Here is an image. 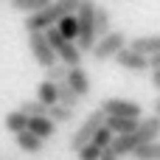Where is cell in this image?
I'll use <instances>...</instances> for the list:
<instances>
[{
    "instance_id": "3957f363",
    "label": "cell",
    "mask_w": 160,
    "mask_h": 160,
    "mask_svg": "<svg viewBox=\"0 0 160 160\" xmlns=\"http://www.w3.org/2000/svg\"><path fill=\"white\" fill-rule=\"evenodd\" d=\"M93 11H96V3H90V0H79V8H76V28H79V34H76V48L84 53V51H90L93 45H96V31H93Z\"/></svg>"
},
{
    "instance_id": "ffe728a7",
    "label": "cell",
    "mask_w": 160,
    "mask_h": 160,
    "mask_svg": "<svg viewBox=\"0 0 160 160\" xmlns=\"http://www.w3.org/2000/svg\"><path fill=\"white\" fill-rule=\"evenodd\" d=\"M17 112H22L25 118H45V107L39 104V101H22L20 107H17Z\"/></svg>"
},
{
    "instance_id": "5bb4252c",
    "label": "cell",
    "mask_w": 160,
    "mask_h": 160,
    "mask_svg": "<svg viewBox=\"0 0 160 160\" xmlns=\"http://www.w3.org/2000/svg\"><path fill=\"white\" fill-rule=\"evenodd\" d=\"M14 143H17V149H22V152H28V155H39V152H42V141L34 138L31 132H20V135H14Z\"/></svg>"
},
{
    "instance_id": "277c9868",
    "label": "cell",
    "mask_w": 160,
    "mask_h": 160,
    "mask_svg": "<svg viewBox=\"0 0 160 160\" xmlns=\"http://www.w3.org/2000/svg\"><path fill=\"white\" fill-rule=\"evenodd\" d=\"M124 48H127V34L124 31H110L107 37L96 39V45L90 48V53H93L96 62H107V59H115V53L124 51Z\"/></svg>"
},
{
    "instance_id": "5b68a950",
    "label": "cell",
    "mask_w": 160,
    "mask_h": 160,
    "mask_svg": "<svg viewBox=\"0 0 160 160\" xmlns=\"http://www.w3.org/2000/svg\"><path fill=\"white\" fill-rule=\"evenodd\" d=\"M98 110L104 112V118H132V121H141V112H143L141 104L127 98H104Z\"/></svg>"
},
{
    "instance_id": "7a4b0ae2",
    "label": "cell",
    "mask_w": 160,
    "mask_h": 160,
    "mask_svg": "<svg viewBox=\"0 0 160 160\" xmlns=\"http://www.w3.org/2000/svg\"><path fill=\"white\" fill-rule=\"evenodd\" d=\"M76 8H79V0H53V3H48L42 11H37V14H31V17H25V31L28 34H45L48 28H53L62 17H68V14H76Z\"/></svg>"
},
{
    "instance_id": "7402d4cb",
    "label": "cell",
    "mask_w": 160,
    "mask_h": 160,
    "mask_svg": "<svg viewBox=\"0 0 160 160\" xmlns=\"http://www.w3.org/2000/svg\"><path fill=\"white\" fill-rule=\"evenodd\" d=\"M65 76H68V68H62L59 62H56V65H51V68H45V82H51V84L65 82Z\"/></svg>"
},
{
    "instance_id": "d4e9b609",
    "label": "cell",
    "mask_w": 160,
    "mask_h": 160,
    "mask_svg": "<svg viewBox=\"0 0 160 160\" xmlns=\"http://www.w3.org/2000/svg\"><path fill=\"white\" fill-rule=\"evenodd\" d=\"M152 84L160 87V70H152Z\"/></svg>"
},
{
    "instance_id": "9c48e42d",
    "label": "cell",
    "mask_w": 160,
    "mask_h": 160,
    "mask_svg": "<svg viewBox=\"0 0 160 160\" xmlns=\"http://www.w3.org/2000/svg\"><path fill=\"white\" fill-rule=\"evenodd\" d=\"M127 48H129V51H135L138 56L149 59V56L160 53V37H158V34H149V37H135L132 42H127Z\"/></svg>"
},
{
    "instance_id": "d6986e66",
    "label": "cell",
    "mask_w": 160,
    "mask_h": 160,
    "mask_svg": "<svg viewBox=\"0 0 160 160\" xmlns=\"http://www.w3.org/2000/svg\"><path fill=\"white\" fill-rule=\"evenodd\" d=\"M132 158H135V160H160L158 141H155V143H143V146H138V149L132 152Z\"/></svg>"
},
{
    "instance_id": "52a82bcc",
    "label": "cell",
    "mask_w": 160,
    "mask_h": 160,
    "mask_svg": "<svg viewBox=\"0 0 160 160\" xmlns=\"http://www.w3.org/2000/svg\"><path fill=\"white\" fill-rule=\"evenodd\" d=\"M28 48H31V56L37 59V65L45 70L51 65H56V56L51 51V45L45 42V34H28Z\"/></svg>"
},
{
    "instance_id": "603a6c76",
    "label": "cell",
    "mask_w": 160,
    "mask_h": 160,
    "mask_svg": "<svg viewBox=\"0 0 160 160\" xmlns=\"http://www.w3.org/2000/svg\"><path fill=\"white\" fill-rule=\"evenodd\" d=\"M98 155H101V152H98L93 143H87V146H82V149L76 152V158H79V160H98Z\"/></svg>"
},
{
    "instance_id": "ac0fdd59",
    "label": "cell",
    "mask_w": 160,
    "mask_h": 160,
    "mask_svg": "<svg viewBox=\"0 0 160 160\" xmlns=\"http://www.w3.org/2000/svg\"><path fill=\"white\" fill-rule=\"evenodd\" d=\"M25 127H28V118L22 115V112H8L6 115V129L11 132V135H20V132H25Z\"/></svg>"
},
{
    "instance_id": "cb8c5ba5",
    "label": "cell",
    "mask_w": 160,
    "mask_h": 160,
    "mask_svg": "<svg viewBox=\"0 0 160 160\" xmlns=\"http://www.w3.org/2000/svg\"><path fill=\"white\" fill-rule=\"evenodd\" d=\"M98 160H118V158H115V155H112V152H110V149H104V152H101V155H98Z\"/></svg>"
},
{
    "instance_id": "ba28073f",
    "label": "cell",
    "mask_w": 160,
    "mask_h": 160,
    "mask_svg": "<svg viewBox=\"0 0 160 160\" xmlns=\"http://www.w3.org/2000/svg\"><path fill=\"white\" fill-rule=\"evenodd\" d=\"M65 84L70 87V93H73L79 101L90 96V79H87L84 68H70V70H68V76H65Z\"/></svg>"
},
{
    "instance_id": "9a60e30c",
    "label": "cell",
    "mask_w": 160,
    "mask_h": 160,
    "mask_svg": "<svg viewBox=\"0 0 160 160\" xmlns=\"http://www.w3.org/2000/svg\"><path fill=\"white\" fill-rule=\"evenodd\" d=\"M34 101H39L45 110H48V107H53V104H56V87H53L51 82H45V79H42V82L37 84V98H34Z\"/></svg>"
},
{
    "instance_id": "4fadbf2b",
    "label": "cell",
    "mask_w": 160,
    "mask_h": 160,
    "mask_svg": "<svg viewBox=\"0 0 160 160\" xmlns=\"http://www.w3.org/2000/svg\"><path fill=\"white\" fill-rule=\"evenodd\" d=\"M104 127L112 132V138H124V135L135 132L138 121H132V118H104Z\"/></svg>"
},
{
    "instance_id": "30bf717a",
    "label": "cell",
    "mask_w": 160,
    "mask_h": 160,
    "mask_svg": "<svg viewBox=\"0 0 160 160\" xmlns=\"http://www.w3.org/2000/svg\"><path fill=\"white\" fill-rule=\"evenodd\" d=\"M115 62H118L124 70H129V73H143V70H146V59H143V56H138V53H135V51H129V48L118 51V53H115Z\"/></svg>"
},
{
    "instance_id": "8fae6325",
    "label": "cell",
    "mask_w": 160,
    "mask_h": 160,
    "mask_svg": "<svg viewBox=\"0 0 160 160\" xmlns=\"http://www.w3.org/2000/svg\"><path fill=\"white\" fill-rule=\"evenodd\" d=\"M25 132H31L34 138H39V141L45 143V141H51V138L56 135V124H51L48 118H28Z\"/></svg>"
},
{
    "instance_id": "2e32d148",
    "label": "cell",
    "mask_w": 160,
    "mask_h": 160,
    "mask_svg": "<svg viewBox=\"0 0 160 160\" xmlns=\"http://www.w3.org/2000/svg\"><path fill=\"white\" fill-rule=\"evenodd\" d=\"M48 3H51V0H11V8L20 11V14H25V17H31V14L42 11Z\"/></svg>"
},
{
    "instance_id": "e0dca14e",
    "label": "cell",
    "mask_w": 160,
    "mask_h": 160,
    "mask_svg": "<svg viewBox=\"0 0 160 160\" xmlns=\"http://www.w3.org/2000/svg\"><path fill=\"white\" fill-rule=\"evenodd\" d=\"M73 115L76 112H70V110H65V107H59V104H53V107H48V112H45V118L51 121V124H68V121H73Z\"/></svg>"
},
{
    "instance_id": "44dd1931",
    "label": "cell",
    "mask_w": 160,
    "mask_h": 160,
    "mask_svg": "<svg viewBox=\"0 0 160 160\" xmlns=\"http://www.w3.org/2000/svg\"><path fill=\"white\" fill-rule=\"evenodd\" d=\"M90 143H93V146H96L98 152H104V149H110V143H112V132H110V129H107V127L101 124V129H98V132H96V135L90 138Z\"/></svg>"
},
{
    "instance_id": "8992f818",
    "label": "cell",
    "mask_w": 160,
    "mask_h": 160,
    "mask_svg": "<svg viewBox=\"0 0 160 160\" xmlns=\"http://www.w3.org/2000/svg\"><path fill=\"white\" fill-rule=\"evenodd\" d=\"M101 124H104V112H101V110H93V112L82 121V127L76 129V135L70 138V152H79L82 146H87L90 138L101 129Z\"/></svg>"
},
{
    "instance_id": "7c38bea8",
    "label": "cell",
    "mask_w": 160,
    "mask_h": 160,
    "mask_svg": "<svg viewBox=\"0 0 160 160\" xmlns=\"http://www.w3.org/2000/svg\"><path fill=\"white\" fill-rule=\"evenodd\" d=\"M110 8L107 6H96V11H93V31H96V39H101V37H107L110 34Z\"/></svg>"
},
{
    "instance_id": "6da1fadb",
    "label": "cell",
    "mask_w": 160,
    "mask_h": 160,
    "mask_svg": "<svg viewBox=\"0 0 160 160\" xmlns=\"http://www.w3.org/2000/svg\"><path fill=\"white\" fill-rule=\"evenodd\" d=\"M158 135H160V118H158V115L141 118L138 127H135V132H129V135H124V138H112L110 152H112L115 158H127V155H132L138 146H143V143H155Z\"/></svg>"
}]
</instances>
